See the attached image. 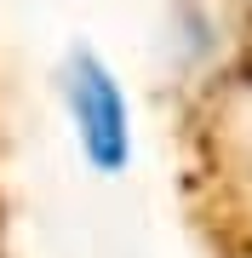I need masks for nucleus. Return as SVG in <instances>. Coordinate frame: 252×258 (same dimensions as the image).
I'll use <instances>...</instances> for the list:
<instances>
[{"label":"nucleus","mask_w":252,"mask_h":258,"mask_svg":"<svg viewBox=\"0 0 252 258\" xmlns=\"http://www.w3.org/2000/svg\"><path fill=\"white\" fill-rule=\"evenodd\" d=\"M172 132V178L201 258H252V132L241 103L160 98Z\"/></svg>","instance_id":"obj_1"},{"label":"nucleus","mask_w":252,"mask_h":258,"mask_svg":"<svg viewBox=\"0 0 252 258\" xmlns=\"http://www.w3.org/2000/svg\"><path fill=\"white\" fill-rule=\"evenodd\" d=\"M52 103L63 115L69 138H80L86 155L121 161L138 144V103H132L126 75L115 69V57L92 46V40H69L52 63Z\"/></svg>","instance_id":"obj_2"},{"label":"nucleus","mask_w":252,"mask_h":258,"mask_svg":"<svg viewBox=\"0 0 252 258\" xmlns=\"http://www.w3.org/2000/svg\"><path fill=\"white\" fill-rule=\"evenodd\" d=\"M0 258H12V224H6V201H0Z\"/></svg>","instance_id":"obj_3"}]
</instances>
